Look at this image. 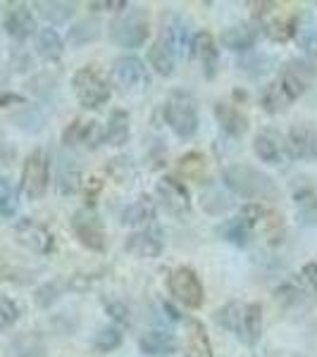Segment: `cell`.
Returning <instances> with one entry per match:
<instances>
[{"label": "cell", "instance_id": "6da1fadb", "mask_svg": "<svg viewBox=\"0 0 317 357\" xmlns=\"http://www.w3.org/2000/svg\"><path fill=\"white\" fill-rule=\"evenodd\" d=\"M224 186L232 193L249 200H272L277 195V188L272 178L263 172H258L251 165H229L222 172Z\"/></svg>", "mask_w": 317, "mask_h": 357}, {"label": "cell", "instance_id": "7a4b0ae2", "mask_svg": "<svg viewBox=\"0 0 317 357\" xmlns=\"http://www.w3.org/2000/svg\"><path fill=\"white\" fill-rule=\"evenodd\" d=\"M148 33H151L148 10L138 8V5H126L110 22V38L119 48H141Z\"/></svg>", "mask_w": 317, "mask_h": 357}, {"label": "cell", "instance_id": "3957f363", "mask_svg": "<svg viewBox=\"0 0 317 357\" xmlns=\"http://www.w3.org/2000/svg\"><path fill=\"white\" fill-rule=\"evenodd\" d=\"M165 122L179 138H191L198 131V107L191 93L175 91L165 100Z\"/></svg>", "mask_w": 317, "mask_h": 357}, {"label": "cell", "instance_id": "277c9868", "mask_svg": "<svg viewBox=\"0 0 317 357\" xmlns=\"http://www.w3.org/2000/svg\"><path fill=\"white\" fill-rule=\"evenodd\" d=\"M72 86H74V93H77L79 102H82L84 107H89V110H98V107L105 105L112 96L108 79L103 77L101 69L94 65H86L79 69L72 79Z\"/></svg>", "mask_w": 317, "mask_h": 357}, {"label": "cell", "instance_id": "5b68a950", "mask_svg": "<svg viewBox=\"0 0 317 357\" xmlns=\"http://www.w3.org/2000/svg\"><path fill=\"white\" fill-rule=\"evenodd\" d=\"M48 181H50L48 155L38 148V151L29 153L24 167H22V191H24L29 200H38L48 191Z\"/></svg>", "mask_w": 317, "mask_h": 357}, {"label": "cell", "instance_id": "8992f818", "mask_svg": "<svg viewBox=\"0 0 317 357\" xmlns=\"http://www.w3.org/2000/svg\"><path fill=\"white\" fill-rule=\"evenodd\" d=\"M72 231L79 238V243L94 252L105 250V227H103L101 217L96 215L94 207H82L72 215Z\"/></svg>", "mask_w": 317, "mask_h": 357}, {"label": "cell", "instance_id": "52a82bcc", "mask_svg": "<svg viewBox=\"0 0 317 357\" xmlns=\"http://www.w3.org/2000/svg\"><path fill=\"white\" fill-rule=\"evenodd\" d=\"M256 17L263 20L265 33H267L272 41H289L298 33V22L296 15H281L277 10V3H256Z\"/></svg>", "mask_w": 317, "mask_h": 357}, {"label": "cell", "instance_id": "ba28073f", "mask_svg": "<svg viewBox=\"0 0 317 357\" xmlns=\"http://www.w3.org/2000/svg\"><path fill=\"white\" fill-rule=\"evenodd\" d=\"M170 293L179 301L184 307L198 310L205 301V291L198 274L189 267H179L170 274Z\"/></svg>", "mask_w": 317, "mask_h": 357}, {"label": "cell", "instance_id": "9c48e42d", "mask_svg": "<svg viewBox=\"0 0 317 357\" xmlns=\"http://www.w3.org/2000/svg\"><path fill=\"white\" fill-rule=\"evenodd\" d=\"M155 193H158L160 205L170 212L172 217H184L191 215V195H189V188L184 186L179 178L175 176H163L155 186Z\"/></svg>", "mask_w": 317, "mask_h": 357}, {"label": "cell", "instance_id": "30bf717a", "mask_svg": "<svg viewBox=\"0 0 317 357\" xmlns=\"http://www.w3.org/2000/svg\"><path fill=\"white\" fill-rule=\"evenodd\" d=\"M315 77H317V67L313 62L291 60V62H286L284 69H281L279 86L289 100H296L298 96H303L305 91L310 89V84L315 82Z\"/></svg>", "mask_w": 317, "mask_h": 357}, {"label": "cell", "instance_id": "8fae6325", "mask_svg": "<svg viewBox=\"0 0 317 357\" xmlns=\"http://www.w3.org/2000/svg\"><path fill=\"white\" fill-rule=\"evenodd\" d=\"M15 238H17V243L24 245L27 250L36 252V255H48L55 248L53 234H50L41 222L31 220V217L20 220L15 224Z\"/></svg>", "mask_w": 317, "mask_h": 357}, {"label": "cell", "instance_id": "7c38bea8", "mask_svg": "<svg viewBox=\"0 0 317 357\" xmlns=\"http://www.w3.org/2000/svg\"><path fill=\"white\" fill-rule=\"evenodd\" d=\"M112 82L115 86L124 91H138L148 84V72H146V65H143L138 57L134 55H122L115 60L112 65Z\"/></svg>", "mask_w": 317, "mask_h": 357}, {"label": "cell", "instance_id": "4fadbf2b", "mask_svg": "<svg viewBox=\"0 0 317 357\" xmlns=\"http://www.w3.org/2000/svg\"><path fill=\"white\" fill-rule=\"evenodd\" d=\"M3 29L17 41H24L36 31V20L27 3H8L3 8Z\"/></svg>", "mask_w": 317, "mask_h": 357}, {"label": "cell", "instance_id": "5bb4252c", "mask_svg": "<svg viewBox=\"0 0 317 357\" xmlns=\"http://www.w3.org/2000/svg\"><path fill=\"white\" fill-rule=\"evenodd\" d=\"M253 151L260 158V162L265 165H284L286 160L291 158L289 153V143H284L281 134L277 131L267 129V131H260L253 141Z\"/></svg>", "mask_w": 317, "mask_h": 357}, {"label": "cell", "instance_id": "9a60e30c", "mask_svg": "<svg viewBox=\"0 0 317 357\" xmlns=\"http://www.w3.org/2000/svg\"><path fill=\"white\" fill-rule=\"evenodd\" d=\"M191 55L198 60L200 69H203L205 79H215L217 74V62H220V50L212 38L210 31H198L191 41Z\"/></svg>", "mask_w": 317, "mask_h": 357}, {"label": "cell", "instance_id": "2e32d148", "mask_svg": "<svg viewBox=\"0 0 317 357\" xmlns=\"http://www.w3.org/2000/svg\"><path fill=\"white\" fill-rule=\"evenodd\" d=\"M289 153L298 160H317V129L313 124H293L289 131Z\"/></svg>", "mask_w": 317, "mask_h": 357}, {"label": "cell", "instance_id": "e0dca14e", "mask_svg": "<svg viewBox=\"0 0 317 357\" xmlns=\"http://www.w3.org/2000/svg\"><path fill=\"white\" fill-rule=\"evenodd\" d=\"M163 248L165 243L158 231H134L124 241V250L138 257V260H153L163 252Z\"/></svg>", "mask_w": 317, "mask_h": 357}, {"label": "cell", "instance_id": "ac0fdd59", "mask_svg": "<svg viewBox=\"0 0 317 357\" xmlns=\"http://www.w3.org/2000/svg\"><path fill=\"white\" fill-rule=\"evenodd\" d=\"M5 357H45L43 336L36 331L17 333L13 341L5 345Z\"/></svg>", "mask_w": 317, "mask_h": 357}, {"label": "cell", "instance_id": "d6986e66", "mask_svg": "<svg viewBox=\"0 0 317 357\" xmlns=\"http://www.w3.org/2000/svg\"><path fill=\"white\" fill-rule=\"evenodd\" d=\"M215 119L224 134H229L232 138H239L249 131V117L229 102H215Z\"/></svg>", "mask_w": 317, "mask_h": 357}, {"label": "cell", "instance_id": "ffe728a7", "mask_svg": "<svg viewBox=\"0 0 317 357\" xmlns=\"http://www.w3.org/2000/svg\"><path fill=\"white\" fill-rule=\"evenodd\" d=\"M293 203H296L298 220L305 227H313L317 224V193L310 183H305L301 178V183H293Z\"/></svg>", "mask_w": 317, "mask_h": 357}, {"label": "cell", "instance_id": "44dd1931", "mask_svg": "<svg viewBox=\"0 0 317 357\" xmlns=\"http://www.w3.org/2000/svg\"><path fill=\"white\" fill-rule=\"evenodd\" d=\"M220 41H222L224 48L236 50V53H246V50H251L258 41V29H253L251 24L227 26L222 31Z\"/></svg>", "mask_w": 317, "mask_h": 357}, {"label": "cell", "instance_id": "7402d4cb", "mask_svg": "<svg viewBox=\"0 0 317 357\" xmlns=\"http://www.w3.org/2000/svg\"><path fill=\"white\" fill-rule=\"evenodd\" d=\"M189 336H186V348H184V357H212V345L207 338L205 326L198 319H186Z\"/></svg>", "mask_w": 317, "mask_h": 357}, {"label": "cell", "instance_id": "603a6c76", "mask_svg": "<svg viewBox=\"0 0 317 357\" xmlns=\"http://www.w3.org/2000/svg\"><path fill=\"white\" fill-rule=\"evenodd\" d=\"M148 62H151V67L158 74L172 77V72H175V50H172L165 33H160V38L153 43V48L148 50Z\"/></svg>", "mask_w": 317, "mask_h": 357}, {"label": "cell", "instance_id": "cb8c5ba5", "mask_svg": "<svg viewBox=\"0 0 317 357\" xmlns=\"http://www.w3.org/2000/svg\"><path fill=\"white\" fill-rule=\"evenodd\" d=\"M138 348H141L143 355L151 357H160V355H170L177 350V341L172 333H163V331H148L146 336H141L138 341Z\"/></svg>", "mask_w": 317, "mask_h": 357}, {"label": "cell", "instance_id": "d4e9b609", "mask_svg": "<svg viewBox=\"0 0 317 357\" xmlns=\"http://www.w3.org/2000/svg\"><path fill=\"white\" fill-rule=\"evenodd\" d=\"M155 217V203L148 195L138 198L136 203L126 205L119 215V222L126 224V227H138V224H148Z\"/></svg>", "mask_w": 317, "mask_h": 357}, {"label": "cell", "instance_id": "484cf974", "mask_svg": "<svg viewBox=\"0 0 317 357\" xmlns=\"http://www.w3.org/2000/svg\"><path fill=\"white\" fill-rule=\"evenodd\" d=\"M129 134H131L129 114L124 110H112L110 119H108V126H105V143L108 146L119 148L129 141Z\"/></svg>", "mask_w": 317, "mask_h": 357}, {"label": "cell", "instance_id": "4316f807", "mask_svg": "<svg viewBox=\"0 0 317 357\" xmlns=\"http://www.w3.org/2000/svg\"><path fill=\"white\" fill-rule=\"evenodd\" d=\"M263 336V307L258 303L244 305V336L246 345H256Z\"/></svg>", "mask_w": 317, "mask_h": 357}, {"label": "cell", "instance_id": "83f0119b", "mask_svg": "<svg viewBox=\"0 0 317 357\" xmlns=\"http://www.w3.org/2000/svg\"><path fill=\"white\" fill-rule=\"evenodd\" d=\"M82 186V169L74 160H60L57 167V191L62 195H74Z\"/></svg>", "mask_w": 317, "mask_h": 357}, {"label": "cell", "instance_id": "f1b7e54d", "mask_svg": "<svg viewBox=\"0 0 317 357\" xmlns=\"http://www.w3.org/2000/svg\"><path fill=\"white\" fill-rule=\"evenodd\" d=\"M34 8L38 10V15L43 17L50 24H65L67 20H72V15L77 13V5L74 3H57V0H41V3H34Z\"/></svg>", "mask_w": 317, "mask_h": 357}, {"label": "cell", "instance_id": "f546056e", "mask_svg": "<svg viewBox=\"0 0 317 357\" xmlns=\"http://www.w3.org/2000/svg\"><path fill=\"white\" fill-rule=\"evenodd\" d=\"M36 53L43 57L45 62H57L62 55V38L55 29H41L36 36Z\"/></svg>", "mask_w": 317, "mask_h": 357}, {"label": "cell", "instance_id": "4dcf8cb0", "mask_svg": "<svg viewBox=\"0 0 317 357\" xmlns=\"http://www.w3.org/2000/svg\"><path fill=\"white\" fill-rule=\"evenodd\" d=\"M101 38V22L96 20V17H86V20L82 22H77L72 29H69V33H67V41L69 45H86V43H94Z\"/></svg>", "mask_w": 317, "mask_h": 357}, {"label": "cell", "instance_id": "1f68e13d", "mask_svg": "<svg viewBox=\"0 0 317 357\" xmlns=\"http://www.w3.org/2000/svg\"><path fill=\"white\" fill-rule=\"evenodd\" d=\"M108 176L112 178L117 186H131L136 178V165L126 155H117L108 162Z\"/></svg>", "mask_w": 317, "mask_h": 357}, {"label": "cell", "instance_id": "d6a6232c", "mask_svg": "<svg viewBox=\"0 0 317 357\" xmlns=\"http://www.w3.org/2000/svg\"><path fill=\"white\" fill-rule=\"evenodd\" d=\"M215 321L220 326H224V329L234 331L241 341V336H244V305H239V303L224 305L222 310L215 312Z\"/></svg>", "mask_w": 317, "mask_h": 357}, {"label": "cell", "instance_id": "836d02e7", "mask_svg": "<svg viewBox=\"0 0 317 357\" xmlns=\"http://www.w3.org/2000/svg\"><path fill=\"white\" fill-rule=\"evenodd\" d=\"M217 234L234 245H246L249 243L251 229H249V224L241 220V217H236V220H229V222H224L222 227H217Z\"/></svg>", "mask_w": 317, "mask_h": 357}, {"label": "cell", "instance_id": "e575fe53", "mask_svg": "<svg viewBox=\"0 0 317 357\" xmlns=\"http://www.w3.org/2000/svg\"><path fill=\"white\" fill-rule=\"evenodd\" d=\"M289 98H286V93L281 91V86L279 82H274V84H270V86H265V91H263V107L267 112H284L286 107H289Z\"/></svg>", "mask_w": 317, "mask_h": 357}, {"label": "cell", "instance_id": "d590c367", "mask_svg": "<svg viewBox=\"0 0 317 357\" xmlns=\"http://www.w3.org/2000/svg\"><path fill=\"white\" fill-rule=\"evenodd\" d=\"M17 207H20V200H17L15 183L10 178H0V217H5V220L15 217Z\"/></svg>", "mask_w": 317, "mask_h": 357}, {"label": "cell", "instance_id": "8d00e7d4", "mask_svg": "<svg viewBox=\"0 0 317 357\" xmlns=\"http://www.w3.org/2000/svg\"><path fill=\"white\" fill-rule=\"evenodd\" d=\"M65 289H67V284H65V281H60V279L45 281L43 286H38V289H36V296H34V301H36L38 307L48 310L50 305L57 303V298L62 296V291H65Z\"/></svg>", "mask_w": 317, "mask_h": 357}, {"label": "cell", "instance_id": "74e56055", "mask_svg": "<svg viewBox=\"0 0 317 357\" xmlns=\"http://www.w3.org/2000/svg\"><path fill=\"white\" fill-rule=\"evenodd\" d=\"M122 345V331L117 326H103L94 336V348L98 353H112Z\"/></svg>", "mask_w": 317, "mask_h": 357}, {"label": "cell", "instance_id": "f35d334b", "mask_svg": "<svg viewBox=\"0 0 317 357\" xmlns=\"http://www.w3.org/2000/svg\"><path fill=\"white\" fill-rule=\"evenodd\" d=\"M163 33L167 36V41H170V45H172V50H175V53H184L186 48H191V41H189V31H186V26H184V22L172 20L170 24L165 26Z\"/></svg>", "mask_w": 317, "mask_h": 357}, {"label": "cell", "instance_id": "ab89813d", "mask_svg": "<svg viewBox=\"0 0 317 357\" xmlns=\"http://www.w3.org/2000/svg\"><path fill=\"white\" fill-rule=\"evenodd\" d=\"M179 172L191 181H203L205 176V158L200 153H186L179 160Z\"/></svg>", "mask_w": 317, "mask_h": 357}, {"label": "cell", "instance_id": "60d3db41", "mask_svg": "<svg viewBox=\"0 0 317 357\" xmlns=\"http://www.w3.org/2000/svg\"><path fill=\"white\" fill-rule=\"evenodd\" d=\"M203 207L210 215H222V212H227L232 207V200L227 195H222L220 188H210L207 193H203Z\"/></svg>", "mask_w": 317, "mask_h": 357}, {"label": "cell", "instance_id": "b9f144b4", "mask_svg": "<svg viewBox=\"0 0 317 357\" xmlns=\"http://www.w3.org/2000/svg\"><path fill=\"white\" fill-rule=\"evenodd\" d=\"M20 314H22V310L13 298L0 296V329H10V326H15L17 319H20Z\"/></svg>", "mask_w": 317, "mask_h": 357}, {"label": "cell", "instance_id": "7bdbcfd3", "mask_svg": "<svg viewBox=\"0 0 317 357\" xmlns=\"http://www.w3.org/2000/svg\"><path fill=\"white\" fill-rule=\"evenodd\" d=\"M103 141H105V129H103L96 119H91V122H82V141L79 143H84L86 148H98Z\"/></svg>", "mask_w": 317, "mask_h": 357}, {"label": "cell", "instance_id": "ee69618b", "mask_svg": "<svg viewBox=\"0 0 317 357\" xmlns=\"http://www.w3.org/2000/svg\"><path fill=\"white\" fill-rule=\"evenodd\" d=\"M13 119L17 122V126L24 131H41L45 126V114L38 112L36 107H34V110H27L24 114H15Z\"/></svg>", "mask_w": 317, "mask_h": 357}, {"label": "cell", "instance_id": "f6af8a7d", "mask_svg": "<svg viewBox=\"0 0 317 357\" xmlns=\"http://www.w3.org/2000/svg\"><path fill=\"white\" fill-rule=\"evenodd\" d=\"M103 307H105V312L112 317L117 324L122 326H131V310L126 307L124 303L119 301H103Z\"/></svg>", "mask_w": 317, "mask_h": 357}, {"label": "cell", "instance_id": "bcb514c9", "mask_svg": "<svg viewBox=\"0 0 317 357\" xmlns=\"http://www.w3.org/2000/svg\"><path fill=\"white\" fill-rule=\"evenodd\" d=\"M239 67L244 69V72L253 74V77H258V74H265L270 67V57L267 55H249L244 57V60L239 62Z\"/></svg>", "mask_w": 317, "mask_h": 357}, {"label": "cell", "instance_id": "7dc6e473", "mask_svg": "<svg viewBox=\"0 0 317 357\" xmlns=\"http://www.w3.org/2000/svg\"><path fill=\"white\" fill-rule=\"evenodd\" d=\"M79 141H82V119H74L65 129V134H62V143H65L67 148H72V146H79Z\"/></svg>", "mask_w": 317, "mask_h": 357}, {"label": "cell", "instance_id": "c3c4849f", "mask_svg": "<svg viewBox=\"0 0 317 357\" xmlns=\"http://www.w3.org/2000/svg\"><path fill=\"white\" fill-rule=\"evenodd\" d=\"M98 281V276L94 274H74L72 279L67 281V289H72V291H89L91 286H94Z\"/></svg>", "mask_w": 317, "mask_h": 357}, {"label": "cell", "instance_id": "681fc988", "mask_svg": "<svg viewBox=\"0 0 317 357\" xmlns=\"http://www.w3.org/2000/svg\"><path fill=\"white\" fill-rule=\"evenodd\" d=\"M101 191H103V181H101V178H89V181H86V191H84L86 207H94V203L98 200Z\"/></svg>", "mask_w": 317, "mask_h": 357}, {"label": "cell", "instance_id": "f907efd6", "mask_svg": "<svg viewBox=\"0 0 317 357\" xmlns=\"http://www.w3.org/2000/svg\"><path fill=\"white\" fill-rule=\"evenodd\" d=\"M15 155H17V153H15V146L8 141V138H5L3 131H0V167L13 162Z\"/></svg>", "mask_w": 317, "mask_h": 357}, {"label": "cell", "instance_id": "816d5d0a", "mask_svg": "<svg viewBox=\"0 0 317 357\" xmlns=\"http://www.w3.org/2000/svg\"><path fill=\"white\" fill-rule=\"evenodd\" d=\"M298 41H301L305 53H313L315 55L317 53V26L308 29V31H303L301 36H298Z\"/></svg>", "mask_w": 317, "mask_h": 357}, {"label": "cell", "instance_id": "f5cc1de1", "mask_svg": "<svg viewBox=\"0 0 317 357\" xmlns=\"http://www.w3.org/2000/svg\"><path fill=\"white\" fill-rule=\"evenodd\" d=\"M303 279L308 284V289L313 291V296H317V262H308L303 267Z\"/></svg>", "mask_w": 317, "mask_h": 357}, {"label": "cell", "instance_id": "db71d44e", "mask_svg": "<svg viewBox=\"0 0 317 357\" xmlns=\"http://www.w3.org/2000/svg\"><path fill=\"white\" fill-rule=\"evenodd\" d=\"M89 8L91 10H122L126 8V3L124 0H101V3H89Z\"/></svg>", "mask_w": 317, "mask_h": 357}, {"label": "cell", "instance_id": "11a10c76", "mask_svg": "<svg viewBox=\"0 0 317 357\" xmlns=\"http://www.w3.org/2000/svg\"><path fill=\"white\" fill-rule=\"evenodd\" d=\"M8 102H17V105H24V98H20V96H13V93H8V96H0V107H5Z\"/></svg>", "mask_w": 317, "mask_h": 357}]
</instances>
